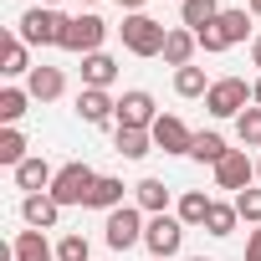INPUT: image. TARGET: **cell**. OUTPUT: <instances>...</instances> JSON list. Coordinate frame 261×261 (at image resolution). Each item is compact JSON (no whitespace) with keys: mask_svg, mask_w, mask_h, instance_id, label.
<instances>
[{"mask_svg":"<svg viewBox=\"0 0 261 261\" xmlns=\"http://www.w3.org/2000/svg\"><path fill=\"white\" fill-rule=\"evenodd\" d=\"M92 210H118L123 205V179H113V174H97V185H92V200H87Z\"/></svg>","mask_w":261,"mask_h":261,"instance_id":"obj_23","label":"cell"},{"mask_svg":"<svg viewBox=\"0 0 261 261\" xmlns=\"http://www.w3.org/2000/svg\"><path fill=\"white\" fill-rule=\"evenodd\" d=\"M179 16H185V31H205V26H215L220 21V0H185L179 6Z\"/></svg>","mask_w":261,"mask_h":261,"instance_id":"obj_16","label":"cell"},{"mask_svg":"<svg viewBox=\"0 0 261 261\" xmlns=\"http://www.w3.org/2000/svg\"><path fill=\"white\" fill-rule=\"evenodd\" d=\"M236 139H241L246 149H261V108H246V113L236 118Z\"/></svg>","mask_w":261,"mask_h":261,"instance_id":"obj_29","label":"cell"},{"mask_svg":"<svg viewBox=\"0 0 261 261\" xmlns=\"http://www.w3.org/2000/svg\"><path fill=\"white\" fill-rule=\"evenodd\" d=\"M179 241H185V220H179V215H169V210H164V215H154V220H149V230H144V246H149L154 256H164V261L179 251Z\"/></svg>","mask_w":261,"mask_h":261,"instance_id":"obj_7","label":"cell"},{"mask_svg":"<svg viewBox=\"0 0 261 261\" xmlns=\"http://www.w3.org/2000/svg\"><path fill=\"white\" fill-rule=\"evenodd\" d=\"M51 179H57V174H51V164H46L41 154H31V159L16 169V185H21L26 195H46V190H51Z\"/></svg>","mask_w":261,"mask_h":261,"instance_id":"obj_13","label":"cell"},{"mask_svg":"<svg viewBox=\"0 0 261 261\" xmlns=\"http://www.w3.org/2000/svg\"><path fill=\"white\" fill-rule=\"evenodd\" d=\"M0 72L6 77H31V57H26V41L21 36H6V46H0Z\"/></svg>","mask_w":261,"mask_h":261,"instance_id":"obj_20","label":"cell"},{"mask_svg":"<svg viewBox=\"0 0 261 261\" xmlns=\"http://www.w3.org/2000/svg\"><path fill=\"white\" fill-rule=\"evenodd\" d=\"M108 246L113 251H128V246H139L144 241V230H149V220H144V210H134V205H118V210H108Z\"/></svg>","mask_w":261,"mask_h":261,"instance_id":"obj_4","label":"cell"},{"mask_svg":"<svg viewBox=\"0 0 261 261\" xmlns=\"http://www.w3.org/2000/svg\"><path fill=\"white\" fill-rule=\"evenodd\" d=\"M256 174H261V164H256Z\"/></svg>","mask_w":261,"mask_h":261,"instance_id":"obj_43","label":"cell"},{"mask_svg":"<svg viewBox=\"0 0 261 261\" xmlns=\"http://www.w3.org/2000/svg\"><path fill=\"white\" fill-rule=\"evenodd\" d=\"M174 92H179V97H205L210 82H205L200 67H179V72H174Z\"/></svg>","mask_w":261,"mask_h":261,"instance_id":"obj_27","label":"cell"},{"mask_svg":"<svg viewBox=\"0 0 261 261\" xmlns=\"http://www.w3.org/2000/svg\"><path fill=\"white\" fill-rule=\"evenodd\" d=\"M251 174H256V164L246 159V149H230V154L215 164V185H220V190H236V195L251 190Z\"/></svg>","mask_w":261,"mask_h":261,"instance_id":"obj_9","label":"cell"},{"mask_svg":"<svg viewBox=\"0 0 261 261\" xmlns=\"http://www.w3.org/2000/svg\"><path fill=\"white\" fill-rule=\"evenodd\" d=\"M246 261H261V225L246 236Z\"/></svg>","mask_w":261,"mask_h":261,"instance_id":"obj_34","label":"cell"},{"mask_svg":"<svg viewBox=\"0 0 261 261\" xmlns=\"http://www.w3.org/2000/svg\"><path fill=\"white\" fill-rule=\"evenodd\" d=\"M154 123H159V113H154V97L144 87L118 97V128H154Z\"/></svg>","mask_w":261,"mask_h":261,"instance_id":"obj_8","label":"cell"},{"mask_svg":"<svg viewBox=\"0 0 261 261\" xmlns=\"http://www.w3.org/2000/svg\"><path fill=\"white\" fill-rule=\"evenodd\" d=\"M210 205H215V200H210L205 190H185V195H179V220H185V225H205Z\"/></svg>","mask_w":261,"mask_h":261,"instance_id":"obj_24","label":"cell"},{"mask_svg":"<svg viewBox=\"0 0 261 261\" xmlns=\"http://www.w3.org/2000/svg\"><path fill=\"white\" fill-rule=\"evenodd\" d=\"M230 205H236V215H241V220L261 225V190H241V195H236Z\"/></svg>","mask_w":261,"mask_h":261,"instance_id":"obj_31","label":"cell"},{"mask_svg":"<svg viewBox=\"0 0 261 261\" xmlns=\"http://www.w3.org/2000/svg\"><path fill=\"white\" fill-rule=\"evenodd\" d=\"M62 31H67V16L57 6H31L21 21H16V36L26 46H62Z\"/></svg>","mask_w":261,"mask_h":261,"instance_id":"obj_1","label":"cell"},{"mask_svg":"<svg viewBox=\"0 0 261 261\" xmlns=\"http://www.w3.org/2000/svg\"><path fill=\"white\" fill-rule=\"evenodd\" d=\"M26 102H31V92H21V87H6V92H0V123H6V128H16V118L26 113Z\"/></svg>","mask_w":261,"mask_h":261,"instance_id":"obj_28","label":"cell"},{"mask_svg":"<svg viewBox=\"0 0 261 261\" xmlns=\"http://www.w3.org/2000/svg\"><path fill=\"white\" fill-rule=\"evenodd\" d=\"M36 6H57V0H36Z\"/></svg>","mask_w":261,"mask_h":261,"instance_id":"obj_40","label":"cell"},{"mask_svg":"<svg viewBox=\"0 0 261 261\" xmlns=\"http://www.w3.org/2000/svg\"><path fill=\"white\" fill-rule=\"evenodd\" d=\"M251 16H261V0H251Z\"/></svg>","mask_w":261,"mask_h":261,"instance_id":"obj_38","label":"cell"},{"mask_svg":"<svg viewBox=\"0 0 261 261\" xmlns=\"http://www.w3.org/2000/svg\"><path fill=\"white\" fill-rule=\"evenodd\" d=\"M113 77H118V62L108 57V51H92V57H82V82L87 87H113Z\"/></svg>","mask_w":261,"mask_h":261,"instance_id":"obj_15","label":"cell"},{"mask_svg":"<svg viewBox=\"0 0 261 261\" xmlns=\"http://www.w3.org/2000/svg\"><path fill=\"white\" fill-rule=\"evenodd\" d=\"M149 261H164V256H149Z\"/></svg>","mask_w":261,"mask_h":261,"instance_id":"obj_42","label":"cell"},{"mask_svg":"<svg viewBox=\"0 0 261 261\" xmlns=\"http://www.w3.org/2000/svg\"><path fill=\"white\" fill-rule=\"evenodd\" d=\"M215 31H220V41H225V46H236V41H246V31H251V16H246V11H220Z\"/></svg>","mask_w":261,"mask_h":261,"instance_id":"obj_25","label":"cell"},{"mask_svg":"<svg viewBox=\"0 0 261 261\" xmlns=\"http://www.w3.org/2000/svg\"><path fill=\"white\" fill-rule=\"evenodd\" d=\"M134 195H139V210H149V215H164L169 210V185L164 179H139Z\"/></svg>","mask_w":261,"mask_h":261,"instance_id":"obj_18","label":"cell"},{"mask_svg":"<svg viewBox=\"0 0 261 261\" xmlns=\"http://www.w3.org/2000/svg\"><path fill=\"white\" fill-rule=\"evenodd\" d=\"M179 6H185V0H179Z\"/></svg>","mask_w":261,"mask_h":261,"instance_id":"obj_44","label":"cell"},{"mask_svg":"<svg viewBox=\"0 0 261 261\" xmlns=\"http://www.w3.org/2000/svg\"><path fill=\"white\" fill-rule=\"evenodd\" d=\"M195 41H200L205 51H225V41H220V31H215V26H205V31H200Z\"/></svg>","mask_w":261,"mask_h":261,"instance_id":"obj_33","label":"cell"},{"mask_svg":"<svg viewBox=\"0 0 261 261\" xmlns=\"http://www.w3.org/2000/svg\"><path fill=\"white\" fill-rule=\"evenodd\" d=\"M251 62H256V67H261V36H256V41H251Z\"/></svg>","mask_w":261,"mask_h":261,"instance_id":"obj_37","label":"cell"},{"mask_svg":"<svg viewBox=\"0 0 261 261\" xmlns=\"http://www.w3.org/2000/svg\"><path fill=\"white\" fill-rule=\"evenodd\" d=\"M230 149H225V139L220 134H195V149H190V159H200V164H220Z\"/></svg>","mask_w":261,"mask_h":261,"instance_id":"obj_26","label":"cell"},{"mask_svg":"<svg viewBox=\"0 0 261 261\" xmlns=\"http://www.w3.org/2000/svg\"><path fill=\"white\" fill-rule=\"evenodd\" d=\"M118 31H123V46L134 51V57H164V41H169V31H164L154 16H144V11H139V16H128Z\"/></svg>","mask_w":261,"mask_h":261,"instance_id":"obj_3","label":"cell"},{"mask_svg":"<svg viewBox=\"0 0 261 261\" xmlns=\"http://www.w3.org/2000/svg\"><path fill=\"white\" fill-rule=\"evenodd\" d=\"M195 31H169V41H164V62L179 72V67H190V57H195Z\"/></svg>","mask_w":261,"mask_h":261,"instance_id":"obj_21","label":"cell"},{"mask_svg":"<svg viewBox=\"0 0 261 261\" xmlns=\"http://www.w3.org/2000/svg\"><path fill=\"white\" fill-rule=\"evenodd\" d=\"M113 144H118V154H123V159H144V154L154 149V134H149V128H118Z\"/></svg>","mask_w":261,"mask_h":261,"instance_id":"obj_17","label":"cell"},{"mask_svg":"<svg viewBox=\"0 0 261 261\" xmlns=\"http://www.w3.org/2000/svg\"><path fill=\"white\" fill-rule=\"evenodd\" d=\"M87 256H92L87 236H62V246H57V261H87Z\"/></svg>","mask_w":261,"mask_h":261,"instance_id":"obj_32","label":"cell"},{"mask_svg":"<svg viewBox=\"0 0 261 261\" xmlns=\"http://www.w3.org/2000/svg\"><path fill=\"white\" fill-rule=\"evenodd\" d=\"M236 220H241V215H236V205H220V200H215V205H210V215H205V230H210V236H230V230H236Z\"/></svg>","mask_w":261,"mask_h":261,"instance_id":"obj_30","label":"cell"},{"mask_svg":"<svg viewBox=\"0 0 261 261\" xmlns=\"http://www.w3.org/2000/svg\"><path fill=\"white\" fill-rule=\"evenodd\" d=\"M118 6H123V11H128V16H139V11H144V6H149V0H118Z\"/></svg>","mask_w":261,"mask_h":261,"instance_id":"obj_35","label":"cell"},{"mask_svg":"<svg viewBox=\"0 0 261 261\" xmlns=\"http://www.w3.org/2000/svg\"><path fill=\"white\" fill-rule=\"evenodd\" d=\"M31 154H26V134L21 128H0V164H11V169H21Z\"/></svg>","mask_w":261,"mask_h":261,"instance_id":"obj_22","label":"cell"},{"mask_svg":"<svg viewBox=\"0 0 261 261\" xmlns=\"http://www.w3.org/2000/svg\"><path fill=\"white\" fill-rule=\"evenodd\" d=\"M82 6H97V0H82Z\"/></svg>","mask_w":261,"mask_h":261,"instance_id":"obj_41","label":"cell"},{"mask_svg":"<svg viewBox=\"0 0 261 261\" xmlns=\"http://www.w3.org/2000/svg\"><path fill=\"white\" fill-rule=\"evenodd\" d=\"M246 102H251V87H246L241 77H220V82H210V92H205V108H210L215 118H241Z\"/></svg>","mask_w":261,"mask_h":261,"instance_id":"obj_5","label":"cell"},{"mask_svg":"<svg viewBox=\"0 0 261 261\" xmlns=\"http://www.w3.org/2000/svg\"><path fill=\"white\" fill-rule=\"evenodd\" d=\"M26 92H31L36 102H57V97L67 92V77H62V67H31V77H26Z\"/></svg>","mask_w":261,"mask_h":261,"instance_id":"obj_12","label":"cell"},{"mask_svg":"<svg viewBox=\"0 0 261 261\" xmlns=\"http://www.w3.org/2000/svg\"><path fill=\"white\" fill-rule=\"evenodd\" d=\"M92 185H97V174L77 159V164H62V169H57V179H51L46 195L67 210V205H87V200H92Z\"/></svg>","mask_w":261,"mask_h":261,"instance_id":"obj_2","label":"cell"},{"mask_svg":"<svg viewBox=\"0 0 261 261\" xmlns=\"http://www.w3.org/2000/svg\"><path fill=\"white\" fill-rule=\"evenodd\" d=\"M149 134H154V149H164V154H190V149H195V134H190L174 113H164Z\"/></svg>","mask_w":261,"mask_h":261,"instance_id":"obj_10","label":"cell"},{"mask_svg":"<svg viewBox=\"0 0 261 261\" xmlns=\"http://www.w3.org/2000/svg\"><path fill=\"white\" fill-rule=\"evenodd\" d=\"M77 118H82V123H92V128H102V123H113V118H118V102H113L102 87H82V97H77Z\"/></svg>","mask_w":261,"mask_h":261,"instance_id":"obj_11","label":"cell"},{"mask_svg":"<svg viewBox=\"0 0 261 261\" xmlns=\"http://www.w3.org/2000/svg\"><path fill=\"white\" fill-rule=\"evenodd\" d=\"M185 261H210V256H185Z\"/></svg>","mask_w":261,"mask_h":261,"instance_id":"obj_39","label":"cell"},{"mask_svg":"<svg viewBox=\"0 0 261 261\" xmlns=\"http://www.w3.org/2000/svg\"><path fill=\"white\" fill-rule=\"evenodd\" d=\"M251 102H256V108H261V77H256V82H251Z\"/></svg>","mask_w":261,"mask_h":261,"instance_id":"obj_36","label":"cell"},{"mask_svg":"<svg viewBox=\"0 0 261 261\" xmlns=\"http://www.w3.org/2000/svg\"><path fill=\"white\" fill-rule=\"evenodd\" d=\"M11 246H16V261H57V251L46 246V236H41V230H21Z\"/></svg>","mask_w":261,"mask_h":261,"instance_id":"obj_19","label":"cell"},{"mask_svg":"<svg viewBox=\"0 0 261 261\" xmlns=\"http://www.w3.org/2000/svg\"><path fill=\"white\" fill-rule=\"evenodd\" d=\"M108 26L97 16H67V31H62V51H77V57H92L102 46Z\"/></svg>","mask_w":261,"mask_h":261,"instance_id":"obj_6","label":"cell"},{"mask_svg":"<svg viewBox=\"0 0 261 261\" xmlns=\"http://www.w3.org/2000/svg\"><path fill=\"white\" fill-rule=\"evenodd\" d=\"M21 215H26L31 230H51L57 215H62V205H57L51 195H26V200H21Z\"/></svg>","mask_w":261,"mask_h":261,"instance_id":"obj_14","label":"cell"}]
</instances>
